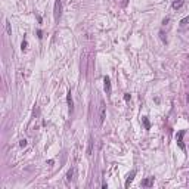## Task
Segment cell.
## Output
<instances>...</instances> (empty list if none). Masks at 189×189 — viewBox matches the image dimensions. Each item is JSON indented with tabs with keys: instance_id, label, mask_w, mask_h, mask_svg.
I'll use <instances>...</instances> for the list:
<instances>
[{
	"instance_id": "1",
	"label": "cell",
	"mask_w": 189,
	"mask_h": 189,
	"mask_svg": "<svg viewBox=\"0 0 189 189\" xmlns=\"http://www.w3.org/2000/svg\"><path fill=\"white\" fill-rule=\"evenodd\" d=\"M61 14H62V3H61V0H56L55 2V9H53V18H55L56 22L59 21Z\"/></svg>"
},
{
	"instance_id": "2",
	"label": "cell",
	"mask_w": 189,
	"mask_h": 189,
	"mask_svg": "<svg viewBox=\"0 0 189 189\" xmlns=\"http://www.w3.org/2000/svg\"><path fill=\"white\" fill-rule=\"evenodd\" d=\"M105 118H106V110H105V105H104V102H102V104H100V110H99V124H100V126L104 124Z\"/></svg>"
},
{
	"instance_id": "3",
	"label": "cell",
	"mask_w": 189,
	"mask_h": 189,
	"mask_svg": "<svg viewBox=\"0 0 189 189\" xmlns=\"http://www.w3.org/2000/svg\"><path fill=\"white\" fill-rule=\"evenodd\" d=\"M143 188H151L152 185H154V177H146L145 180H142V183H140Z\"/></svg>"
},
{
	"instance_id": "4",
	"label": "cell",
	"mask_w": 189,
	"mask_h": 189,
	"mask_svg": "<svg viewBox=\"0 0 189 189\" xmlns=\"http://www.w3.org/2000/svg\"><path fill=\"white\" fill-rule=\"evenodd\" d=\"M66 102H68V106H70V112L74 111V102H72V96H71V92L66 93Z\"/></svg>"
},
{
	"instance_id": "5",
	"label": "cell",
	"mask_w": 189,
	"mask_h": 189,
	"mask_svg": "<svg viewBox=\"0 0 189 189\" xmlns=\"http://www.w3.org/2000/svg\"><path fill=\"white\" fill-rule=\"evenodd\" d=\"M104 87H105V92L110 94L111 93V80H110V77H105V78H104Z\"/></svg>"
},
{
	"instance_id": "6",
	"label": "cell",
	"mask_w": 189,
	"mask_h": 189,
	"mask_svg": "<svg viewBox=\"0 0 189 189\" xmlns=\"http://www.w3.org/2000/svg\"><path fill=\"white\" fill-rule=\"evenodd\" d=\"M183 136H185V130H182V132H179V134H177V143H179V146H180V149H185V145H183Z\"/></svg>"
},
{
	"instance_id": "7",
	"label": "cell",
	"mask_w": 189,
	"mask_h": 189,
	"mask_svg": "<svg viewBox=\"0 0 189 189\" xmlns=\"http://www.w3.org/2000/svg\"><path fill=\"white\" fill-rule=\"evenodd\" d=\"M134 176H136V170H133L132 173L128 174V177H127V182H126V188H128V186H130V183L133 182V179H134Z\"/></svg>"
},
{
	"instance_id": "8",
	"label": "cell",
	"mask_w": 189,
	"mask_h": 189,
	"mask_svg": "<svg viewBox=\"0 0 189 189\" xmlns=\"http://www.w3.org/2000/svg\"><path fill=\"white\" fill-rule=\"evenodd\" d=\"M183 2L185 0H174L173 2V9H180L183 6Z\"/></svg>"
},
{
	"instance_id": "9",
	"label": "cell",
	"mask_w": 189,
	"mask_h": 189,
	"mask_svg": "<svg viewBox=\"0 0 189 189\" xmlns=\"http://www.w3.org/2000/svg\"><path fill=\"white\" fill-rule=\"evenodd\" d=\"M142 121H143V126H145L146 130H149V128H151V123H149L148 117H142Z\"/></svg>"
},
{
	"instance_id": "10",
	"label": "cell",
	"mask_w": 189,
	"mask_h": 189,
	"mask_svg": "<svg viewBox=\"0 0 189 189\" xmlns=\"http://www.w3.org/2000/svg\"><path fill=\"white\" fill-rule=\"evenodd\" d=\"M6 30H8V34H12V28H10V22L6 21Z\"/></svg>"
},
{
	"instance_id": "11",
	"label": "cell",
	"mask_w": 189,
	"mask_h": 189,
	"mask_svg": "<svg viewBox=\"0 0 189 189\" xmlns=\"http://www.w3.org/2000/svg\"><path fill=\"white\" fill-rule=\"evenodd\" d=\"M27 46H28V43H27V40H24L22 44H21V49H22V50H27Z\"/></svg>"
},
{
	"instance_id": "12",
	"label": "cell",
	"mask_w": 189,
	"mask_h": 189,
	"mask_svg": "<svg viewBox=\"0 0 189 189\" xmlns=\"http://www.w3.org/2000/svg\"><path fill=\"white\" fill-rule=\"evenodd\" d=\"M19 146H21V148H25V146H27V140H25V139H22V140L19 142Z\"/></svg>"
},
{
	"instance_id": "13",
	"label": "cell",
	"mask_w": 189,
	"mask_h": 189,
	"mask_svg": "<svg viewBox=\"0 0 189 189\" xmlns=\"http://www.w3.org/2000/svg\"><path fill=\"white\" fill-rule=\"evenodd\" d=\"M87 154H89V155H92V140L89 142V151H87Z\"/></svg>"
},
{
	"instance_id": "14",
	"label": "cell",
	"mask_w": 189,
	"mask_h": 189,
	"mask_svg": "<svg viewBox=\"0 0 189 189\" xmlns=\"http://www.w3.org/2000/svg\"><path fill=\"white\" fill-rule=\"evenodd\" d=\"M72 173H74L72 170H70V172H68V180H71V179H72Z\"/></svg>"
},
{
	"instance_id": "15",
	"label": "cell",
	"mask_w": 189,
	"mask_h": 189,
	"mask_svg": "<svg viewBox=\"0 0 189 189\" xmlns=\"http://www.w3.org/2000/svg\"><path fill=\"white\" fill-rule=\"evenodd\" d=\"M124 100H126V102H128V100H130V94H128V93L124 94Z\"/></svg>"
}]
</instances>
